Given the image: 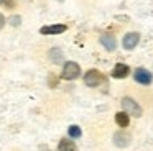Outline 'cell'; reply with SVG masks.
<instances>
[{"label":"cell","instance_id":"12","mask_svg":"<svg viewBox=\"0 0 153 151\" xmlns=\"http://www.w3.org/2000/svg\"><path fill=\"white\" fill-rule=\"evenodd\" d=\"M68 133H69L71 138H81L82 131H81V128L77 127V125H71V127L68 128Z\"/></svg>","mask_w":153,"mask_h":151},{"label":"cell","instance_id":"4","mask_svg":"<svg viewBox=\"0 0 153 151\" xmlns=\"http://www.w3.org/2000/svg\"><path fill=\"white\" fill-rule=\"evenodd\" d=\"M102 82V74H100L97 69H91V71L86 72L84 76V84L87 87H97V85Z\"/></svg>","mask_w":153,"mask_h":151},{"label":"cell","instance_id":"2","mask_svg":"<svg viewBox=\"0 0 153 151\" xmlns=\"http://www.w3.org/2000/svg\"><path fill=\"white\" fill-rule=\"evenodd\" d=\"M122 108L123 112H127L132 117H140L142 115V107L138 105V102L133 100L132 97H123L122 98Z\"/></svg>","mask_w":153,"mask_h":151},{"label":"cell","instance_id":"1","mask_svg":"<svg viewBox=\"0 0 153 151\" xmlns=\"http://www.w3.org/2000/svg\"><path fill=\"white\" fill-rule=\"evenodd\" d=\"M79 76H81V66L77 64V62L68 61L66 64H64L63 74H61L63 79H66V81H74V79H77Z\"/></svg>","mask_w":153,"mask_h":151},{"label":"cell","instance_id":"6","mask_svg":"<svg viewBox=\"0 0 153 151\" xmlns=\"http://www.w3.org/2000/svg\"><path fill=\"white\" fill-rule=\"evenodd\" d=\"M68 30L66 25H50V26H41L40 33L41 35H59Z\"/></svg>","mask_w":153,"mask_h":151},{"label":"cell","instance_id":"8","mask_svg":"<svg viewBox=\"0 0 153 151\" xmlns=\"http://www.w3.org/2000/svg\"><path fill=\"white\" fill-rule=\"evenodd\" d=\"M100 43H102V46L105 49H109V51H114V49L117 48L115 38H114V36H110V35H102V36H100Z\"/></svg>","mask_w":153,"mask_h":151},{"label":"cell","instance_id":"15","mask_svg":"<svg viewBox=\"0 0 153 151\" xmlns=\"http://www.w3.org/2000/svg\"><path fill=\"white\" fill-rule=\"evenodd\" d=\"M4 26H5V16L2 15V13H0V30L4 28Z\"/></svg>","mask_w":153,"mask_h":151},{"label":"cell","instance_id":"11","mask_svg":"<svg viewBox=\"0 0 153 151\" xmlns=\"http://www.w3.org/2000/svg\"><path fill=\"white\" fill-rule=\"evenodd\" d=\"M58 151H76V144H74V141L61 140L58 144Z\"/></svg>","mask_w":153,"mask_h":151},{"label":"cell","instance_id":"9","mask_svg":"<svg viewBox=\"0 0 153 151\" xmlns=\"http://www.w3.org/2000/svg\"><path fill=\"white\" fill-rule=\"evenodd\" d=\"M114 143L117 144L119 148H125L130 144V136L125 133H115L114 135Z\"/></svg>","mask_w":153,"mask_h":151},{"label":"cell","instance_id":"5","mask_svg":"<svg viewBox=\"0 0 153 151\" xmlns=\"http://www.w3.org/2000/svg\"><path fill=\"white\" fill-rule=\"evenodd\" d=\"M138 41H140L138 33H127V35L123 36V39H122V44H123L125 49H133L137 44H138Z\"/></svg>","mask_w":153,"mask_h":151},{"label":"cell","instance_id":"13","mask_svg":"<svg viewBox=\"0 0 153 151\" xmlns=\"http://www.w3.org/2000/svg\"><path fill=\"white\" fill-rule=\"evenodd\" d=\"M50 58L53 59L54 62H58V61H61V59H63V53H61V51H59V49H58V48H54L53 51L50 53Z\"/></svg>","mask_w":153,"mask_h":151},{"label":"cell","instance_id":"14","mask_svg":"<svg viewBox=\"0 0 153 151\" xmlns=\"http://www.w3.org/2000/svg\"><path fill=\"white\" fill-rule=\"evenodd\" d=\"M8 21H10L13 26H18V25H20V21H22V18L18 15H13V16H10V20H8Z\"/></svg>","mask_w":153,"mask_h":151},{"label":"cell","instance_id":"7","mask_svg":"<svg viewBox=\"0 0 153 151\" xmlns=\"http://www.w3.org/2000/svg\"><path fill=\"white\" fill-rule=\"evenodd\" d=\"M128 74H130V67L127 64H122V62H119V64L114 67V71H112V76L115 79H123V77H127Z\"/></svg>","mask_w":153,"mask_h":151},{"label":"cell","instance_id":"16","mask_svg":"<svg viewBox=\"0 0 153 151\" xmlns=\"http://www.w3.org/2000/svg\"><path fill=\"white\" fill-rule=\"evenodd\" d=\"M0 2H2V0H0Z\"/></svg>","mask_w":153,"mask_h":151},{"label":"cell","instance_id":"3","mask_svg":"<svg viewBox=\"0 0 153 151\" xmlns=\"http://www.w3.org/2000/svg\"><path fill=\"white\" fill-rule=\"evenodd\" d=\"M133 79L142 85H148V84H152L153 76H152V72H150L148 69L138 67V69H135V72H133Z\"/></svg>","mask_w":153,"mask_h":151},{"label":"cell","instance_id":"10","mask_svg":"<svg viewBox=\"0 0 153 151\" xmlns=\"http://www.w3.org/2000/svg\"><path fill=\"white\" fill-rule=\"evenodd\" d=\"M115 121L119 127L122 128H127L130 123V118H128V113L127 112H119V113H115Z\"/></svg>","mask_w":153,"mask_h":151}]
</instances>
